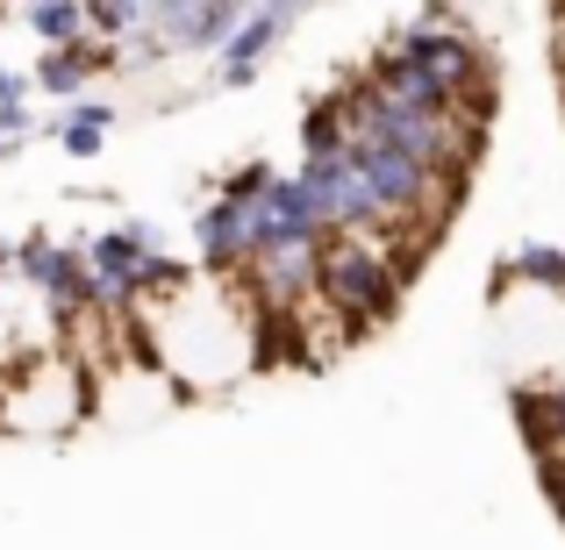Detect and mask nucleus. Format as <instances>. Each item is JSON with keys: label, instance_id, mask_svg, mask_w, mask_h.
<instances>
[{"label": "nucleus", "instance_id": "f257e3e1", "mask_svg": "<svg viewBox=\"0 0 565 550\" xmlns=\"http://www.w3.org/2000/svg\"><path fill=\"white\" fill-rule=\"evenodd\" d=\"M29 29H36V36H51V43H72L86 29V14L79 8H29Z\"/></svg>", "mask_w": 565, "mask_h": 550}, {"label": "nucleus", "instance_id": "f03ea898", "mask_svg": "<svg viewBox=\"0 0 565 550\" xmlns=\"http://www.w3.org/2000/svg\"><path fill=\"white\" fill-rule=\"evenodd\" d=\"M79 79H86V57H72V51H51V57H43V86H51V94H72Z\"/></svg>", "mask_w": 565, "mask_h": 550}]
</instances>
